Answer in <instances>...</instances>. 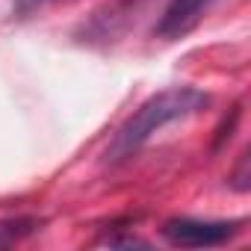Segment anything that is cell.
Segmentation results:
<instances>
[{
	"mask_svg": "<svg viewBox=\"0 0 251 251\" xmlns=\"http://www.w3.org/2000/svg\"><path fill=\"white\" fill-rule=\"evenodd\" d=\"M207 103H210V95L201 92V89H195V86H172V89H163V92L151 95L118 127V133L112 136V142L106 148V163L109 166H118L124 160L136 157L142 151V145L157 130H163L166 124H172V121H180V118L195 115Z\"/></svg>",
	"mask_w": 251,
	"mask_h": 251,
	"instance_id": "cell-1",
	"label": "cell"
},
{
	"mask_svg": "<svg viewBox=\"0 0 251 251\" xmlns=\"http://www.w3.org/2000/svg\"><path fill=\"white\" fill-rule=\"evenodd\" d=\"M239 222H204V219H169L163 236L180 248H210L236 236Z\"/></svg>",
	"mask_w": 251,
	"mask_h": 251,
	"instance_id": "cell-2",
	"label": "cell"
},
{
	"mask_svg": "<svg viewBox=\"0 0 251 251\" xmlns=\"http://www.w3.org/2000/svg\"><path fill=\"white\" fill-rule=\"evenodd\" d=\"M210 3H213V0H169V6L163 9L154 33L160 39H169V42L186 36L189 30L198 27V21L210 9Z\"/></svg>",
	"mask_w": 251,
	"mask_h": 251,
	"instance_id": "cell-3",
	"label": "cell"
},
{
	"mask_svg": "<svg viewBox=\"0 0 251 251\" xmlns=\"http://www.w3.org/2000/svg\"><path fill=\"white\" fill-rule=\"evenodd\" d=\"M50 3H56V0H15V12H18V15H30V12L45 9V6H50Z\"/></svg>",
	"mask_w": 251,
	"mask_h": 251,
	"instance_id": "cell-4",
	"label": "cell"
}]
</instances>
